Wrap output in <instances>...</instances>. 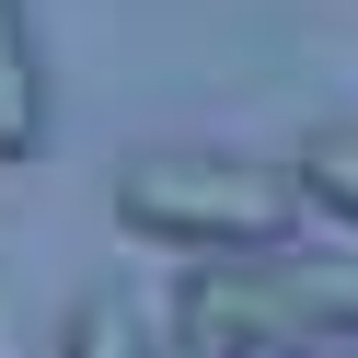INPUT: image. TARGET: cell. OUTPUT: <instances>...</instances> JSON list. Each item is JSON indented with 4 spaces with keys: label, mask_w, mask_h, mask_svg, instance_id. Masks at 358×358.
<instances>
[{
    "label": "cell",
    "mask_w": 358,
    "mask_h": 358,
    "mask_svg": "<svg viewBox=\"0 0 358 358\" xmlns=\"http://www.w3.org/2000/svg\"><path fill=\"white\" fill-rule=\"evenodd\" d=\"M173 347L185 358H301V312H289L278 266H196L173 301Z\"/></svg>",
    "instance_id": "7a4b0ae2"
},
{
    "label": "cell",
    "mask_w": 358,
    "mask_h": 358,
    "mask_svg": "<svg viewBox=\"0 0 358 358\" xmlns=\"http://www.w3.org/2000/svg\"><path fill=\"white\" fill-rule=\"evenodd\" d=\"M312 358H358V335H324V347H312Z\"/></svg>",
    "instance_id": "52a82bcc"
},
{
    "label": "cell",
    "mask_w": 358,
    "mask_h": 358,
    "mask_svg": "<svg viewBox=\"0 0 358 358\" xmlns=\"http://www.w3.org/2000/svg\"><path fill=\"white\" fill-rule=\"evenodd\" d=\"M289 289V312H301V335L324 347V335H358V255H266Z\"/></svg>",
    "instance_id": "277c9868"
},
{
    "label": "cell",
    "mask_w": 358,
    "mask_h": 358,
    "mask_svg": "<svg viewBox=\"0 0 358 358\" xmlns=\"http://www.w3.org/2000/svg\"><path fill=\"white\" fill-rule=\"evenodd\" d=\"M116 220L208 266H266L301 231V173L243 162V150H127L116 162Z\"/></svg>",
    "instance_id": "6da1fadb"
},
{
    "label": "cell",
    "mask_w": 358,
    "mask_h": 358,
    "mask_svg": "<svg viewBox=\"0 0 358 358\" xmlns=\"http://www.w3.org/2000/svg\"><path fill=\"white\" fill-rule=\"evenodd\" d=\"M289 173H301V196H312L324 220H347V231H358V116L312 127V139H301V162H289Z\"/></svg>",
    "instance_id": "8992f818"
},
{
    "label": "cell",
    "mask_w": 358,
    "mask_h": 358,
    "mask_svg": "<svg viewBox=\"0 0 358 358\" xmlns=\"http://www.w3.org/2000/svg\"><path fill=\"white\" fill-rule=\"evenodd\" d=\"M35 150H47V58L24 0H0V162H35Z\"/></svg>",
    "instance_id": "3957f363"
},
{
    "label": "cell",
    "mask_w": 358,
    "mask_h": 358,
    "mask_svg": "<svg viewBox=\"0 0 358 358\" xmlns=\"http://www.w3.org/2000/svg\"><path fill=\"white\" fill-rule=\"evenodd\" d=\"M58 358H162V347H150V312L127 289H81L58 324Z\"/></svg>",
    "instance_id": "5b68a950"
}]
</instances>
